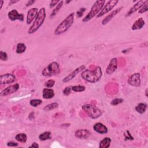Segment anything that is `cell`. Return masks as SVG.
<instances>
[{"label": "cell", "instance_id": "cell-1", "mask_svg": "<svg viewBox=\"0 0 148 148\" xmlns=\"http://www.w3.org/2000/svg\"><path fill=\"white\" fill-rule=\"evenodd\" d=\"M102 76V71L100 66H97L93 71L84 69L81 72V77L86 82L95 83L98 82Z\"/></svg>", "mask_w": 148, "mask_h": 148}, {"label": "cell", "instance_id": "cell-2", "mask_svg": "<svg viewBox=\"0 0 148 148\" xmlns=\"http://www.w3.org/2000/svg\"><path fill=\"white\" fill-rule=\"evenodd\" d=\"M75 14V12H72L68 14L56 28L54 31V34L55 35H60L66 32L74 23Z\"/></svg>", "mask_w": 148, "mask_h": 148}, {"label": "cell", "instance_id": "cell-3", "mask_svg": "<svg viewBox=\"0 0 148 148\" xmlns=\"http://www.w3.org/2000/svg\"><path fill=\"white\" fill-rule=\"evenodd\" d=\"M46 17V9L44 7L41 8L39 10L38 14L28 30V34L31 35L36 32L43 25Z\"/></svg>", "mask_w": 148, "mask_h": 148}, {"label": "cell", "instance_id": "cell-4", "mask_svg": "<svg viewBox=\"0 0 148 148\" xmlns=\"http://www.w3.org/2000/svg\"><path fill=\"white\" fill-rule=\"evenodd\" d=\"M105 2L106 1L104 0L96 1L91 6L88 13L82 19V21L83 23H87L90 21L94 17H96L102 10Z\"/></svg>", "mask_w": 148, "mask_h": 148}, {"label": "cell", "instance_id": "cell-5", "mask_svg": "<svg viewBox=\"0 0 148 148\" xmlns=\"http://www.w3.org/2000/svg\"><path fill=\"white\" fill-rule=\"evenodd\" d=\"M82 109L92 119H97L102 114V111L95 105L90 103L84 104L82 106Z\"/></svg>", "mask_w": 148, "mask_h": 148}, {"label": "cell", "instance_id": "cell-6", "mask_svg": "<svg viewBox=\"0 0 148 148\" xmlns=\"http://www.w3.org/2000/svg\"><path fill=\"white\" fill-rule=\"evenodd\" d=\"M60 65L56 61L51 62L42 71V75L45 77L57 76L60 74Z\"/></svg>", "mask_w": 148, "mask_h": 148}, {"label": "cell", "instance_id": "cell-7", "mask_svg": "<svg viewBox=\"0 0 148 148\" xmlns=\"http://www.w3.org/2000/svg\"><path fill=\"white\" fill-rule=\"evenodd\" d=\"M119 2L118 0H110L108 1L105 5H103L102 10L99 13V14L96 16L97 18H99L105 14L108 13L109 12L113 10V9L116 6V5Z\"/></svg>", "mask_w": 148, "mask_h": 148}, {"label": "cell", "instance_id": "cell-8", "mask_svg": "<svg viewBox=\"0 0 148 148\" xmlns=\"http://www.w3.org/2000/svg\"><path fill=\"white\" fill-rule=\"evenodd\" d=\"M84 69H86V66L84 65H82L79 66H78L77 68H75L72 72H71L69 75H68L66 76H65V77L63 78L62 82L64 83H68L69 81L72 80V79H73L76 76L79 74V73L82 72V71H83Z\"/></svg>", "mask_w": 148, "mask_h": 148}, {"label": "cell", "instance_id": "cell-9", "mask_svg": "<svg viewBox=\"0 0 148 148\" xmlns=\"http://www.w3.org/2000/svg\"><path fill=\"white\" fill-rule=\"evenodd\" d=\"M127 83L129 85L134 87H139L141 86V79L140 73H135L131 75L127 80Z\"/></svg>", "mask_w": 148, "mask_h": 148}, {"label": "cell", "instance_id": "cell-10", "mask_svg": "<svg viewBox=\"0 0 148 148\" xmlns=\"http://www.w3.org/2000/svg\"><path fill=\"white\" fill-rule=\"evenodd\" d=\"M20 88V85L18 83H15L14 84L10 85L3 90H2L0 92L1 97H6L9 95L12 94L16 92Z\"/></svg>", "mask_w": 148, "mask_h": 148}, {"label": "cell", "instance_id": "cell-11", "mask_svg": "<svg viewBox=\"0 0 148 148\" xmlns=\"http://www.w3.org/2000/svg\"><path fill=\"white\" fill-rule=\"evenodd\" d=\"M9 19L12 21L19 20L21 22L24 21V15L23 13H19L16 9H13L9 11L8 13Z\"/></svg>", "mask_w": 148, "mask_h": 148}, {"label": "cell", "instance_id": "cell-12", "mask_svg": "<svg viewBox=\"0 0 148 148\" xmlns=\"http://www.w3.org/2000/svg\"><path fill=\"white\" fill-rule=\"evenodd\" d=\"M123 6H120L119 7L117 8H116V9H113L112 11L110 12V13H109V14H108L102 21L101 24L102 25H106V24H108L119 12H120L121 11V10L123 9Z\"/></svg>", "mask_w": 148, "mask_h": 148}, {"label": "cell", "instance_id": "cell-13", "mask_svg": "<svg viewBox=\"0 0 148 148\" xmlns=\"http://www.w3.org/2000/svg\"><path fill=\"white\" fill-rule=\"evenodd\" d=\"M148 2L147 0H141L138 1L136 3H135L127 12L125 17H127L131 16L132 14L135 13L136 11L139 10L146 3Z\"/></svg>", "mask_w": 148, "mask_h": 148}, {"label": "cell", "instance_id": "cell-14", "mask_svg": "<svg viewBox=\"0 0 148 148\" xmlns=\"http://www.w3.org/2000/svg\"><path fill=\"white\" fill-rule=\"evenodd\" d=\"M16 81V76L12 73H6L0 76V84H8L12 83Z\"/></svg>", "mask_w": 148, "mask_h": 148}, {"label": "cell", "instance_id": "cell-15", "mask_svg": "<svg viewBox=\"0 0 148 148\" xmlns=\"http://www.w3.org/2000/svg\"><path fill=\"white\" fill-rule=\"evenodd\" d=\"M118 64H117V58L116 57L112 58L108 66H106L105 72L107 75H110L113 74L117 69Z\"/></svg>", "mask_w": 148, "mask_h": 148}, {"label": "cell", "instance_id": "cell-16", "mask_svg": "<svg viewBox=\"0 0 148 148\" xmlns=\"http://www.w3.org/2000/svg\"><path fill=\"white\" fill-rule=\"evenodd\" d=\"M38 12H39L38 9L36 8H32L29 9L27 14L26 24L28 25L31 24L32 22L34 21L35 18L36 17L38 14Z\"/></svg>", "mask_w": 148, "mask_h": 148}, {"label": "cell", "instance_id": "cell-17", "mask_svg": "<svg viewBox=\"0 0 148 148\" xmlns=\"http://www.w3.org/2000/svg\"><path fill=\"white\" fill-rule=\"evenodd\" d=\"M74 135L80 139H86L90 135V132L87 129H78L75 131Z\"/></svg>", "mask_w": 148, "mask_h": 148}, {"label": "cell", "instance_id": "cell-18", "mask_svg": "<svg viewBox=\"0 0 148 148\" xmlns=\"http://www.w3.org/2000/svg\"><path fill=\"white\" fill-rule=\"evenodd\" d=\"M93 130L96 132L102 135L106 134L108 132V127L100 122H98L94 124V125H93Z\"/></svg>", "mask_w": 148, "mask_h": 148}, {"label": "cell", "instance_id": "cell-19", "mask_svg": "<svg viewBox=\"0 0 148 148\" xmlns=\"http://www.w3.org/2000/svg\"><path fill=\"white\" fill-rule=\"evenodd\" d=\"M145 25V21L142 17H139L133 23L131 29L132 31H136L142 29Z\"/></svg>", "mask_w": 148, "mask_h": 148}, {"label": "cell", "instance_id": "cell-20", "mask_svg": "<svg viewBox=\"0 0 148 148\" xmlns=\"http://www.w3.org/2000/svg\"><path fill=\"white\" fill-rule=\"evenodd\" d=\"M55 95L54 90L51 88H44L42 90V97L46 99L53 98Z\"/></svg>", "mask_w": 148, "mask_h": 148}, {"label": "cell", "instance_id": "cell-21", "mask_svg": "<svg viewBox=\"0 0 148 148\" xmlns=\"http://www.w3.org/2000/svg\"><path fill=\"white\" fill-rule=\"evenodd\" d=\"M147 108V105L146 103L140 102V103H139L135 107V110L137 113L140 114H142L146 112Z\"/></svg>", "mask_w": 148, "mask_h": 148}, {"label": "cell", "instance_id": "cell-22", "mask_svg": "<svg viewBox=\"0 0 148 148\" xmlns=\"http://www.w3.org/2000/svg\"><path fill=\"white\" fill-rule=\"evenodd\" d=\"M112 139L109 137H105L99 143V148H109L110 146Z\"/></svg>", "mask_w": 148, "mask_h": 148}, {"label": "cell", "instance_id": "cell-23", "mask_svg": "<svg viewBox=\"0 0 148 148\" xmlns=\"http://www.w3.org/2000/svg\"><path fill=\"white\" fill-rule=\"evenodd\" d=\"M63 5H64V1H60V2L57 4V5L55 7V8H54V9H53V10L49 16L50 18H53L60 12V10L62 8Z\"/></svg>", "mask_w": 148, "mask_h": 148}, {"label": "cell", "instance_id": "cell-24", "mask_svg": "<svg viewBox=\"0 0 148 148\" xmlns=\"http://www.w3.org/2000/svg\"><path fill=\"white\" fill-rule=\"evenodd\" d=\"M15 139L18 142L25 143L27 140V135L25 133H18L15 136Z\"/></svg>", "mask_w": 148, "mask_h": 148}, {"label": "cell", "instance_id": "cell-25", "mask_svg": "<svg viewBox=\"0 0 148 148\" xmlns=\"http://www.w3.org/2000/svg\"><path fill=\"white\" fill-rule=\"evenodd\" d=\"M38 138L40 140L46 141L51 138V133L50 131H45L39 134Z\"/></svg>", "mask_w": 148, "mask_h": 148}, {"label": "cell", "instance_id": "cell-26", "mask_svg": "<svg viewBox=\"0 0 148 148\" xmlns=\"http://www.w3.org/2000/svg\"><path fill=\"white\" fill-rule=\"evenodd\" d=\"M59 105L57 102H52L50 103H49L47 105H46V106H45L43 108V110L45 112H49L50 110H53L54 109H57Z\"/></svg>", "mask_w": 148, "mask_h": 148}, {"label": "cell", "instance_id": "cell-27", "mask_svg": "<svg viewBox=\"0 0 148 148\" xmlns=\"http://www.w3.org/2000/svg\"><path fill=\"white\" fill-rule=\"evenodd\" d=\"M27 49V46L24 43H17L16 46V53L17 54H22Z\"/></svg>", "mask_w": 148, "mask_h": 148}, {"label": "cell", "instance_id": "cell-28", "mask_svg": "<svg viewBox=\"0 0 148 148\" xmlns=\"http://www.w3.org/2000/svg\"><path fill=\"white\" fill-rule=\"evenodd\" d=\"M86 90V87L82 85H76L72 86V91L77 92H83Z\"/></svg>", "mask_w": 148, "mask_h": 148}, {"label": "cell", "instance_id": "cell-29", "mask_svg": "<svg viewBox=\"0 0 148 148\" xmlns=\"http://www.w3.org/2000/svg\"><path fill=\"white\" fill-rule=\"evenodd\" d=\"M42 100L40 99H32L29 101V105L32 107H37L42 103Z\"/></svg>", "mask_w": 148, "mask_h": 148}, {"label": "cell", "instance_id": "cell-30", "mask_svg": "<svg viewBox=\"0 0 148 148\" xmlns=\"http://www.w3.org/2000/svg\"><path fill=\"white\" fill-rule=\"evenodd\" d=\"M86 8H83V7L80 8L78 10H77V12L75 13V14L76 16V17L77 18H81L83 16L84 13L86 12Z\"/></svg>", "mask_w": 148, "mask_h": 148}, {"label": "cell", "instance_id": "cell-31", "mask_svg": "<svg viewBox=\"0 0 148 148\" xmlns=\"http://www.w3.org/2000/svg\"><path fill=\"white\" fill-rule=\"evenodd\" d=\"M124 101V99L123 98H114L110 102V104L113 106H116L120 103H121Z\"/></svg>", "mask_w": 148, "mask_h": 148}, {"label": "cell", "instance_id": "cell-32", "mask_svg": "<svg viewBox=\"0 0 148 148\" xmlns=\"http://www.w3.org/2000/svg\"><path fill=\"white\" fill-rule=\"evenodd\" d=\"M55 84V80L53 79H49L46 82H45V86L46 88H52Z\"/></svg>", "mask_w": 148, "mask_h": 148}, {"label": "cell", "instance_id": "cell-33", "mask_svg": "<svg viewBox=\"0 0 148 148\" xmlns=\"http://www.w3.org/2000/svg\"><path fill=\"white\" fill-rule=\"evenodd\" d=\"M124 136L125 140H132L134 139L128 130L126 131L125 133L124 134Z\"/></svg>", "mask_w": 148, "mask_h": 148}, {"label": "cell", "instance_id": "cell-34", "mask_svg": "<svg viewBox=\"0 0 148 148\" xmlns=\"http://www.w3.org/2000/svg\"><path fill=\"white\" fill-rule=\"evenodd\" d=\"M72 91V86H66L62 91L63 95L65 96H68L71 94Z\"/></svg>", "mask_w": 148, "mask_h": 148}, {"label": "cell", "instance_id": "cell-35", "mask_svg": "<svg viewBox=\"0 0 148 148\" xmlns=\"http://www.w3.org/2000/svg\"><path fill=\"white\" fill-rule=\"evenodd\" d=\"M8 54L5 51H0V60L2 61H6L8 60Z\"/></svg>", "mask_w": 148, "mask_h": 148}, {"label": "cell", "instance_id": "cell-36", "mask_svg": "<svg viewBox=\"0 0 148 148\" xmlns=\"http://www.w3.org/2000/svg\"><path fill=\"white\" fill-rule=\"evenodd\" d=\"M148 10V2L146 3L139 10L138 13L139 14H143L145 12H146Z\"/></svg>", "mask_w": 148, "mask_h": 148}, {"label": "cell", "instance_id": "cell-37", "mask_svg": "<svg viewBox=\"0 0 148 148\" xmlns=\"http://www.w3.org/2000/svg\"><path fill=\"white\" fill-rule=\"evenodd\" d=\"M60 1L59 0H53V1H51V2H50L49 4V8H53L54 6H56L57 5V4L60 2Z\"/></svg>", "mask_w": 148, "mask_h": 148}, {"label": "cell", "instance_id": "cell-38", "mask_svg": "<svg viewBox=\"0 0 148 148\" xmlns=\"http://www.w3.org/2000/svg\"><path fill=\"white\" fill-rule=\"evenodd\" d=\"M6 145L8 147H17L18 146V143L14 141H9L7 142Z\"/></svg>", "mask_w": 148, "mask_h": 148}, {"label": "cell", "instance_id": "cell-39", "mask_svg": "<svg viewBox=\"0 0 148 148\" xmlns=\"http://www.w3.org/2000/svg\"><path fill=\"white\" fill-rule=\"evenodd\" d=\"M35 2V1H34V0H29V1H28V2L25 3V6H26V7L30 6H31L32 4H34Z\"/></svg>", "mask_w": 148, "mask_h": 148}, {"label": "cell", "instance_id": "cell-40", "mask_svg": "<svg viewBox=\"0 0 148 148\" xmlns=\"http://www.w3.org/2000/svg\"><path fill=\"white\" fill-rule=\"evenodd\" d=\"M31 147H34V148H39V145H38V143H37L36 142H33L29 146V148H31Z\"/></svg>", "mask_w": 148, "mask_h": 148}, {"label": "cell", "instance_id": "cell-41", "mask_svg": "<svg viewBox=\"0 0 148 148\" xmlns=\"http://www.w3.org/2000/svg\"><path fill=\"white\" fill-rule=\"evenodd\" d=\"M19 1H13V0H10V2H9V5H12V4H14V3H17V2H18Z\"/></svg>", "mask_w": 148, "mask_h": 148}, {"label": "cell", "instance_id": "cell-42", "mask_svg": "<svg viewBox=\"0 0 148 148\" xmlns=\"http://www.w3.org/2000/svg\"><path fill=\"white\" fill-rule=\"evenodd\" d=\"M130 49H126V50H123L121 51V53H124V54H125V53L129 52V51L130 50Z\"/></svg>", "mask_w": 148, "mask_h": 148}, {"label": "cell", "instance_id": "cell-43", "mask_svg": "<svg viewBox=\"0 0 148 148\" xmlns=\"http://www.w3.org/2000/svg\"><path fill=\"white\" fill-rule=\"evenodd\" d=\"M147 93H148V88H146V90H145V97H146V98H147V97H148Z\"/></svg>", "mask_w": 148, "mask_h": 148}, {"label": "cell", "instance_id": "cell-44", "mask_svg": "<svg viewBox=\"0 0 148 148\" xmlns=\"http://www.w3.org/2000/svg\"><path fill=\"white\" fill-rule=\"evenodd\" d=\"M3 2H4V1H0V5H1L0 9H2V6H3Z\"/></svg>", "mask_w": 148, "mask_h": 148}, {"label": "cell", "instance_id": "cell-45", "mask_svg": "<svg viewBox=\"0 0 148 148\" xmlns=\"http://www.w3.org/2000/svg\"><path fill=\"white\" fill-rule=\"evenodd\" d=\"M72 2V1L66 0V1H65V4H68V3H69L70 2Z\"/></svg>", "mask_w": 148, "mask_h": 148}]
</instances>
